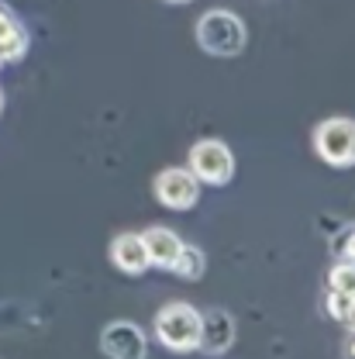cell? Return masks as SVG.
<instances>
[{
	"mask_svg": "<svg viewBox=\"0 0 355 359\" xmlns=\"http://www.w3.org/2000/svg\"><path fill=\"white\" fill-rule=\"evenodd\" d=\"M155 339L169 353H193L200 349V311L186 301H169L155 314Z\"/></svg>",
	"mask_w": 355,
	"mask_h": 359,
	"instance_id": "obj_1",
	"label": "cell"
},
{
	"mask_svg": "<svg viewBox=\"0 0 355 359\" xmlns=\"http://www.w3.org/2000/svg\"><path fill=\"white\" fill-rule=\"evenodd\" d=\"M245 21L231 11H207L200 21H197V42L204 52L211 55H221V59H231L245 48Z\"/></svg>",
	"mask_w": 355,
	"mask_h": 359,
	"instance_id": "obj_2",
	"label": "cell"
},
{
	"mask_svg": "<svg viewBox=\"0 0 355 359\" xmlns=\"http://www.w3.org/2000/svg\"><path fill=\"white\" fill-rule=\"evenodd\" d=\"M314 152L335 166L349 170L355 166V121L352 118H328L314 128Z\"/></svg>",
	"mask_w": 355,
	"mask_h": 359,
	"instance_id": "obj_3",
	"label": "cell"
},
{
	"mask_svg": "<svg viewBox=\"0 0 355 359\" xmlns=\"http://www.w3.org/2000/svg\"><path fill=\"white\" fill-rule=\"evenodd\" d=\"M190 170L200 183L211 187H224L228 180L235 177V152L224 145L221 138H200L190 149Z\"/></svg>",
	"mask_w": 355,
	"mask_h": 359,
	"instance_id": "obj_4",
	"label": "cell"
},
{
	"mask_svg": "<svg viewBox=\"0 0 355 359\" xmlns=\"http://www.w3.org/2000/svg\"><path fill=\"white\" fill-rule=\"evenodd\" d=\"M200 180L193 177L190 166H169L155 177V197L169 211H190L200 201Z\"/></svg>",
	"mask_w": 355,
	"mask_h": 359,
	"instance_id": "obj_5",
	"label": "cell"
},
{
	"mask_svg": "<svg viewBox=\"0 0 355 359\" xmlns=\"http://www.w3.org/2000/svg\"><path fill=\"white\" fill-rule=\"evenodd\" d=\"M100 349L114 359H145V353H148L145 332L132 321H111L100 332Z\"/></svg>",
	"mask_w": 355,
	"mask_h": 359,
	"instance_id": "obj_6",
	"label": "cell"
},
{
	"mask_svg": "<svg viewBox=\"0 0 355 359\" xmlns=\"http://www.w3.org/2000/svg\"><path fill=\"white\" fill-rule=\"evenodd\" d=\"M111 263L128 273V276H141L148 263V252H145V242H141V231H121L114 242H111Z\"/></svg>",
	"mask_w": 355,
	"mask_h": 359,
	"instance_id": "obj_7",
	"label": "cell"
},
{
	"mask_svg": "<svg viewBox=\"0 0 355 359\" xmlns=\"http://www.w3.org/2000/svg\"><path fill=\"white\" fill-rule=\"evenodd\" d=\"M235 342V318L221 308L200 314V349L204 353H228V346Z\"/></svg>",
	"mask_w": 355,
	"mask_h": 359,
	"instance_id": "obj_8",
	"label": "cell"
},
{
	"mask_svg": "<svg viewBox=\"0 0 355 359\" xmlns=\"http://www.w3.org/2000/svg\"><path fill=\"white\" fill-rule=\"evenodd\" d=\"M141 242H145L148 263H152V266H159V269H173L179 249H183V238H179L173 228H162V224L145 228V231H141Z\"/></svg>",
	"mask_w": 355,
	"mask_h": 359,
	"instance_id": "obj_9",
	"label": "cell"
},
{
	"mask_svg": "<svg viewBox=\"0 0 355 359\" xmlns=\"http://www.w3.org/2000/svg\"><path fill=\"white\" fill-rule=\"evenodd\" d=\"M28 52V32L25 25L0 4V66L4 62H18Z\"/></svg>",
	"mask_w": 355,
	"mask_h": 359,
	"instance_id": "obj_10",
	"label": "cell"
},
{
	"mask_svg": "<svg viewBox=\"0 0 355 359\" xmlns=\"http://www.w3.org/2000/svg\"><path fill=\"white\" fill-rule=\"evenodd\" d=\"M173 273L183 276V280H200V276L207 273V256H204L197 245H186V242H183L176 263H173Z\"/></svg>",
	"mask_w": 355,
	"mask_h": 359,
	"instance_id": "obj_11",
	"label": "cell"
},
{
	"mask_svg": "<svg viewBox=\"0 0 355 359\" xmlns=\"http://www.w3.org/2000/svg\"><path fill=\"white\" fill-rule=\"evenodd\" d=\"M328 283H331V290H338V294H355V263L352 259L335 263L331 276H328Z\"/></svg>",
	"mask_w": 355,
	"mask_h": 359,
	"instance_id": "obj_12",
	"label": "cell"
},
{
	"mask_svg": "<svg viewBox=\"0 0 355 359\" xmlns=\"http://www.w3.org/2000/svg\"><path fill=\"white\" fill-rule=\"evenodd\" d=\"M345 259L355 263V235H349V245H345Z\"/></svg>",
	"mask_w": 355,
	"mask_h": 359,
	"instance_id": "obj_13",
	"label": "cell"
},
{
	"mask_svg": "<svg viewBox=\"0 0 355 359\" xmlns=\"http://www.w3.org/2000/svg\"><path fill=\"white\" fill-rule=\"evenodd\" d=\"M0 111H4V90H0Z\"/></svg>",
	"mask_w": 355,
	"mask_h": 359,
	"instance_id": "obj_14",
	"label": "cell"
},
{
	"mask_svg": "<svg viewBox=\"0 0 355 359\" xmlns=\"http://www.w3.org/2000/svg\"><path fill=\"white\" fill-rule=\"evenodd\" d=\"M169 4H186V0H169Z\"/></svg>",
	"mask_w": 355,
	"mask_h": 359,
	"instance_id": "obj_15",
	"label": "cell"
},
{
	"mask_svg": "<svg viewBox=\"0 0 355 359\" xmlns=\"http://www.w3.org/2000/svg\"><path fill=\"white\" fill-rule=\"evenodd\" d=\"M352 356H355V339H352Z\"/></svg>",
	"mask_w": 355,
	"mask_h": 359,
	"instance_id": "obj_16",
	"label": "cell"
}]
</instances>
